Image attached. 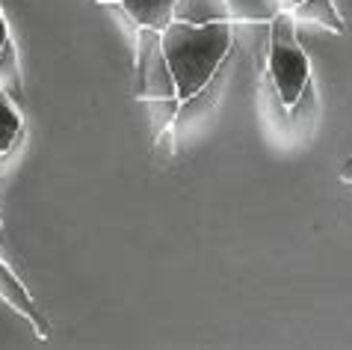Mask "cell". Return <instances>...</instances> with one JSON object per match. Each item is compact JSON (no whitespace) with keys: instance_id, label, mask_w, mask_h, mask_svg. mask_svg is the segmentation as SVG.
<instances>
[{"instance_id":"cell-1","label":"cell","mask_w":352,"mask_h":350,"mask_svg":"<svg viewBox=\"0 0 352 350\" xmlns=\"http://www.w3.org/2000/svg\"><path fill=\"white\" fill-rule=\"evenodd\" d=\"M163 51L172 65L178 99L190 101L217 74L225 54L231 51V21L187 24L172 21L163 30Z\"/></svg>"},{"instance_id":"cell-2","label":"cell","mask_w":352,"mask_h":350,"mask_svg":"<svg viewBox=\"0 0 352 350\" xmlns=\"http://www.w3.org/2000/svg\"><path fill=\"white\" fill-rule=\"evenodd\" d=\"M270 77L276 83V92L285 107H293L299 101L302 90L308 86L311 63L305 48L299 45L296 36V18L293 12H281L270 21Z\"/></svg>"},{"instance_id":"cell-3","label":"cell","mask_w":352,"mask_h":350,"mask_svg":"<svg viewBox=\"0 0 352 350\" xmlns=\"http://www.w3.org/2000/svg\"><path fill=\"white\" fill-rule=\"evenodd\" d=\"M136 74H140V99L145 101H172L178 99L172 65L163 51V33L140 27L136 33Z\"/></svg>"},{"instance_id":"cell-4","label":"cell","mask_w":352,"mask_h":350,"mask_svg":"<svg viewBox=\"0 0 352 350\" xmlns=\"http://www.w3.org/2000/svg\"><path fill=\"white\" fill-rule=\"evenodd\" d=\"M0 297H3L6 303L15 309V312H21L27 320H30L33 329H36V336L45 342V338H47V324H45V318L38 315L33 297L27 294V288L21 285V279H18L12 270H9V261H3V258H0Z\"/></svg>"},{"instance_id":"cell-5","label":"cell","mask_w":352,"mask_h":350,"mask_svg":"<svg viewBox=\"0 0 352 350\" xmlns=\"http://www.w3.org/2000/svg\"><path fill=\"white\" fill-rule=\"evenodd\" d=\"M124 12L140 27H151V30H166L175 21V6L178 0H119Z\"/></svg>"},{"instance_id":"cell-6","label":"cell","mask_w":352,"mask_h":350,"mask_svg":"<svg viewBox=\"0 0 352 350\" xmlns=\"http://www.w3.org/2000/svg\"><path fill=\"white\" fill-rule=\"evenodd\" d=\"M175 21L187 24H213V21H234L228 0H178Z\"/></svg>"},{"instance_id":"cell-7","label":"cell","mask_w":352,"mask_h":350,"mask_svg":"<svg viewBox=\"0 0 352 350\" xmlns=\"http://www.w3.org/2000/svg\"><path fill=\"white\" fill-rule=\"evenodd\" d=\"M290 12L296 21L320 24L331 33H346V21H344V15H340V9L335 6V0H302Z\"/></svg>"},{"instance_id":"cell-8","label":"cell","mask_w":352,"mask_h":350,"mask_svg":"<svg viewBox=\"0 0 352 350\" xmlns=\"http://www.w3.org/2000/svg\"><path fill=\"white\" fill-rule=\"evenodd\" d=\"M21 137V110L18 101L0 86V154H6Z\"/></svg>"},{"instance_id":"cell-9","label":"cell","mask_w":352,"mask_h":350,"mask_svg":"<svg viewBox=\"0 0 352 350\" xmlns=\"http://www.w3.org/2000/svg\"><path fill=\"white\" fill-rule=\"evenodd\" d=\"M234 21L270 24L281 12V0H228Z\"/></svg>"},{"instance_id":"cell-10","label":"cell","mask_w":352,"mask_h":350,"mask_svg":"<svg viewBox=\"0 0 352 350\" xmlns=\"http://www.w3.org/2000/svg\"><path fill=\"white\" fill-rule=\"evenodd\" d=\"M0 86H3L15 101H21V69H18V51L12 45V39H9L3 54H0Z\"/></svg>"},{"instance_id":"cell-11","label":"cell","mask_w":352,"mask_h":350,"mask_svg":"<svg viewBox=\"0 0 352 350\" xmlns=\"http://www.w3.org/2000/svg\"><path fill=\"white\" fill-rule=\"evenodd\" d=\"M9 42V27H6V18L0 15V54H3V48Z\"/></svg>"},{"instance_id":"cell-12","label":"cell","mask_w":352,"mask_h":350,"mask_svg":"<svg viewBox=\"0 0 352 350\" xmlns=\"http://www.w3.org/2000/svg\"><path fill=\"white\" fill-rule=\"evenodd\" d=\"M0 258L9 261V244H6V235H3V226H0Z\"/></svg>"},{"instance_id":"cell-13","label":"cell","mask_w":352,"mask_h":350,"mask_svg":"<svg viewBox=\"0 0 352 350\" xmlns=\"http://www.w3.org/2000/svg\"><path fill=\"white\" fill-rule=\"evenodd\" d=\"M296 3H302V0H281V9H285V12H290V9L296 6Z\"/></svg>"}]
</instances>
